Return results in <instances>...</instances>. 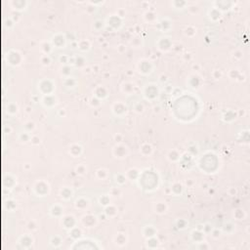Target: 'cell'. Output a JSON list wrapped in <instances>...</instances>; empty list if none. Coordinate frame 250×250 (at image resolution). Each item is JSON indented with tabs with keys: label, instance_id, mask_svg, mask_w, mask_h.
<instances>
[{
	"label": "cell",
	"instance_id": "3957f363",
	"mask_svg": "<svg viewBox=\"0 0 250 250\" xmlns=\"http://www.w3.org/2000/svg\"><path fill=\"white\" fill-rule=\"evenodd\" d=\"M66 38L65 35L62 34V33H57L51 39V42L57 48H64V46L66 45Z\"/></svg>",
	"mask_w": 250,
	"mask_h": 250
},
{
	"label": "cell",
	"instance_id": "8992f818",
	"mask_svg": "<svg viewBox=\"0 0 250 250\" xmlns=\"http://www.w3.org/2000/svg\"><path fill=\"white\" fill-rule=\"evenodd\" d=\"M63 222H68V224H65V227L66 229H72L74 228V225H75V219L73 216H70V215H68L64 218Z\"/></svg>",
	"mask_w": 250,
	"mask_h": 250
},
{
	"label": "cell",
	"instance_id": "4dcf8cb0",
	"mask_svg": "<svg viewBox=\"0 0 250 250\" xmlns=\"http://www.w3.org/2000/svg\"><path fill=\"white\" fill-rule=\"evenodd\" d=\"M76 171H77L78 174H84V173L86 172V168H85L84 165H79L76 168Z\"/></svg>",
	"mask_w": 250,
	"mask_h": 250
},
{
	"label": "cell",
	"instance_id": "7a4b0ae2",
	"mask_svg": "<svg viewBox=\"0 0 250 250\" xmlns=\"http://www.w3.org/2000/svg\"><path fill=\"white\" fill-rule=\"evenodd\" d=\"M46 88H47V93H48V95H51L52 92H53L55 89V86L51 80H48V79L42 80V81L40 82V84H38V89L43 93V94L45 93V91H46V90H45Z\"/></svg>",
	"mask_w": 250,
	"mask_h": 250
},
{
	"label": "cell",
	"instance_id": "e0dca14e",
	"mask_svg": "<svg viewBox=\"0 0 250 250\" xmlns=\"http://www.w3.org/2000/svg\"><path fill=\"white\" fill-rule=\"evenodd\" d=\"M19 139H20V141L27 143V142L29 141V140L32 139V138H30L29 132H27V131H25V132L20 133V135H19Z\"/></svg>",
	"mask_w": 250,
	"mask_h": 250
},
{
	"label": "cell",
	"instance_id": "83f0119b",
	"mask_svg": "<svg viewBox=\"0 0 250 250\" xmlns=\"http://www.w3.org/2000/svg\"><path fill=\"white\" fill-rule=\"evenodd\" d=\"M6 206H7V209H8V210H10V211L14 210V209L16 208V202L13 201V200H8L7 201Z\"/></svg>",
	"mask_w": 250,
	"mask_h": 250
},
{
	"label": "cell",
	"instance_id": "9a60e30c",
	"mask_svg": "<svg viewBox=\"0 0 250 250\" xmlns=\"http://www.w3.org/2000/svg\"><path fill=\"white\" fill-rule=\"evenodd\" d=\"M113 109H118V111H113V113H115L117 115H120V111H122V113H126V107L124 106V105H122L120 103H116L115 105H114Z\"/></svg>",
	"mask_w": 250,
	"mask_h": 250
},
{
	"label": "cell",
	"instance_id": "2e32d148",
	"mask_svg": "<svg viewBox=\"0 0 250 250\" xmlns=\"http://www.w3.org/2000/svg\"><path fill=\"white\" fill-rule=\"evenodd\" d=\"M75 206L77 207V208H83V207H87L88 206V200L85 198H79L77 199L75 202Z\"/></svg>",
	"mask_w": 250,
	"mask_h": 250
},
{
	"label": "cell",
	"instance_id": "8fae6325",
	"mask_svg": "<svg viewBox=\"0 0 250 250\" xmlns=\"http://www.w3.org/2000/svg\"><path fill=\"white\" fill-rule=\"evenodd\" d=\"M72 194H73V190L70 189V188H64V189L61 190V196L63 197L64 199L71 198Z\"/></svg>",
	"mask_w": 250,
	"mask_h": 250
},
{
	"label": "cell",
	"instance_id": "7c38bea8",
	"mask_svg": "<svg viewBox=\"0 0 250 250\" xmlns=\"http://www.w3.org/2000/svg\"><path fill=\"white\" fill-rule=\"evenodd\" d=\"M160 25L161 27H162V30L168 32L171 28V27H172V23H171V21L169 20V19L165 18V19H162V21L160 22Z\"/></svg>",
	"mask_w": 250,
	"mask_h": 250
},
{
	"label": "cell",
	"instance_id": "52a82bcc",
	"mask_svg": "<svg viewBox=\"0 0 250 250\" xmlns=\"http://www.w3.org/2000/svg\"><path fill=\"white\" fill-rule=\"evenodd\" d=\"M43 183L44 182H38L36 184L37 186H39V187H40V190H38L39 192H37V194H39V196H44L45 194H48V192H49L48 184H46V183H45L44 186H42V185H43Z\"/></svg>",
	"mask_w": 250,
	"mask_h": 250
},
{
	"label": "cell",
	"instance_id": "44dd1931",
	"mask_svg": "<svg viewBox=\"0 0 250 250\" xmlns=\"http://www.w3.org/2000/svg\"><path fill=\"white\" fill-rule=\"evenodd\" d=\"M7 111H8V113L10 114H15L18 113V106L14 103L9 104L8 108H7Z\"/></svg>",
	"mask_w": 250,
	"mask_h": 250
},
{
	"label": "cell",
	"instance_id": "5bb4252c",
	"mask_svg": "<svg viewBox=\"0 0 250 250\" xmlns=\"http://www.w3.org/2000/svg\"><path fill=\"white\" fill-rule=\"evenodd\" d=\"M78 48L81 51H88L90 49V43L88 40H82L78 43Z\"/></svg>",
	"mask_w": 250,
	"mask_h": 250
},
{
	"label": "cell",
	"instance_id": "1f68e13d",
	"mask_svg": "<svg viewBox=\"0 0 250 250\" xmlns=\"http://www.w3.org/2000/svg\"><path fill=\"white\" fill-rule=\"evenodd\" d=\"M41 62L43 63V65H47V66H48V65H50V62H51V60H50V58H49L48 55H45L44 57H42Z\"/></svg>",
	"mask_w": 250,
	"mask_h": 250
},
{
	"label": "cell",
	"instance_id": "30bf717a",
	"mask_svg": "<svg viewBox=\"0 0 250 250\" xmlns=\"http://www.w3.org/2000/svg\"><path fill=\"white\" fill-rule=\"evenodd\" d=\"M209 18H210V20H212V21L219 20V19L221 18V12L219 11L218 9H216L215 7H213V8L209 11Z\"/></svg>",
	"mask_w": 250,
	"mask_h": 250
},
{
	"label": "cell",
	"instance_id": "d6a6232c",
	"mask_svg": "<svg viewBox=\"0 0 250 250\" xmlns=\"http://www.w3.org/2000/svg\"><path fill=\"white\" fill-rule=\"evenodd\" d=\"M68 60H70V58H68V57H66V56H65V55H62V56L60 57V61L63 64L68 63Z\"/></svg>",
	"mask_w": 250,
	"mask_h": 250
},
{
	"label": "cell",
	"instance_id": "f1b7e54d",
	"mask_svg": "<svg viewBox=\"0 0 250 250\" xmlns=\"http://www.w3.org/2000/svg\"><path fill=\"white\" fill-rule=\"evenodd\" d=\"M14 25H15V21H13V19L12 18H8L6 21V27H8V29H10V28H12L14 27Z\"/></svg>",
	"mask_w": 250,
	"mask_h": 250
},
{
	"label": "cell",
	"instance_id": "ba28073f",
	"mask_svg": "<svg viewBox=\"0 0 250 250\" xmlns=\"http://www.w3.org/2000/svg\"><path fill=\"white\" fill-rule=\"evenodd\" d=\"M81 152H82V147L80 146V145H78V144L72 145V146L70 147V153L72 154L74 158L80 155V154H81Z\"/></svg>",
	"mask_w": 250,
	"mask_h": 250
},
{
	"label": "cell",
	"instance_id": "277c9868",
	"mask_svg": "<svg viewBox=\"0 0 250 250\" xmlns=\"http://www.w3.org/2000/svg\"><path fill=\"white\" fill-rule=\"evenodd\" d=\"M107 25L113 28H119L120 25H122V20L118 15H111L107 20Z\"/></svg>",
	"mask_w": 250,
	"mask_h": 250
},
{
	"label": "cell",
	"instance_id": "cb8c5ba5",
	"mask_svg": "<svg viewBox=\"0 0 250 250\" xmlns=\"http://www.w3.org/2000/svg\"><path fill=\"white\" fill-rule=\"evenodd\" d=\"M76 84V81L75 79H73L72 77H66V80H65V85L66 87H73L75 86Z\"/></svg>",
	"mask_w": 250,
	"mask_h": 250
},
{
	"label": "cell",
	"instance_id": "d6986e66",
	"mask_svg": "<svg viewBox=\"0 0 250 250\" xmlns=\"http://www.w3.org/2000/svg\"><path fill=\"white\" fill-rule=\"evenodd\" d=\"M171 190H172V192H174L175 194H180L183 190V187L180 183H175V184L173 185V187L171 188Z\"/></svg>",
	"mask_w": 250,
	"mask_h": 250
},
{
	"label": "cell",
	"instance_id": "4fadbf2b",
	"mask_svg": "<svg viewBox=\"0 0 250 250\" xmlns=\"http://www.w3.org/2000/svg\"><path fill=\"white\" fill-rule=\"evenodd\" d=\"M167 209L165 202H158L155 204V212L158 213H164Z\"/></svg>",
	"mask_w": 250,
	"mask_h": 250
},
{
	"label": "cell",
	"instance_id": "5b68a950",
	"mask_svg": "<svg viewBox=\"0 0 250 250\" xmlns=\"http://www.w3.org/2000/svg\"><path fill=\"white\" fill-rule=\"evenodd\" d=\"M11 5L14 9H16V10L23 11L27 9L28 2L25 1V0H13V1H11Z\"/></svg>",
	"mask_w": 250,
	"mask_h": 250
},
{
	"label": "cell",
	"instance_id": "ac0fdd59",
	"mask_svg": "<svg viewBox=\"0 0 250 250\" xmlns=\"http://www.w3.org/2000/svg\"><path fill=\"white\" fill-rule=\"evenodd\" d=\"M114 151H117L118 153H116V158H124V155H123L121 152H123V153L126 155V147H123V146H117L115 147V149H114Z\"/></svg>",
	"mask_w": 250,
	"mask_h": 250
},
{
	"label": "cell",
	"instance_id": "6da1fadb",
	"mask_svg": "<svg viewBox=\"0 0 250 250\" xmlns=\"http://www.w3.org/2000/svg\"><path fill=\"white\" fill-rule=\"evenodd\" d=\"M8 61L9 64L12 66H19L22 62V56L18 51L11 50L8 54Z\"/></svg>",
	"mask_w": 250,
	"mask_h": 250
},
{
	"label": "cell",
	"instance_id": "f546056e",
	"mask_svg": "<svg viewBox=\"0 0 250 250\" xmlns=\"http://www.w3.org/2000/svg\"><path fill=\"white\" fill-rule=\"evenodd\" d=\"M202 232L205 233V234L211 233L212 232V226H211L210 224H205V225H203V230H202Z\"/></svg>",
	"mask_w": 250,
	"mask_h": 250
},
{
	"label": "cell",
	"instance_id": "ffe728a7",
	"mask_svg": "<svg viewBox=\"0 0 250 250\" xmlns=\"http://www.w3.org/2000/svg\"><path fill=\"white\" fill-rule=\"evenodd\" d=\"M172 5L177 9H184L186 6L188 5V3L186 1H173L172 2Z\"/></svg>",
	"mask_w": 250,
	"mask_h": 250
},
{
	"label": "cell",
	"instance_id": "4316f807",
	"mask_svg": "<svg viewBox=\"0 0 250 250\" xmlns=\"http://www.w3.org/2000/svg\"><path fill=\"white\" fill-rule=\"evenodd\" d=\"M115 176H117V177H118V180H115V182L117 183V184H119V185H123V184H124V183L126 182V178H125V176H123L122 174H117V175H115Z\"/></svg>",
	"mask_w": 250,
	"mask_h": 250
},
{
	"label": "cell",
	"instance_id": "484cf974",
	"mask_svg": "<svg viewBox=\"0 0 250 250\" xmlns=\"http://www.w3.org/2000/svg\"><path fill=\"white\" fill-rule=\"evenodd\" d=\"M23 127H25V131H27V132H30V131H32V130L34 129L35 126H34V123H33V122H30V121H29V122H27V123H25Z\"/></svg>",
	"mask_w": 250,
	"mask_h": 250
},
{
	"label": "cell",
	"instance_id": "603a6c76",
	"mask_svg": "<svg viewBox=\"0 0 250 250\" xmlns=\"http://www.w3.org/2000/svg\"><path fill=\"white\" fill-rule=\"evenodd\" d=\"M144 18H145V20H146L147 22H152V21L155 20L156 17H155V14H153L152 12L149 11V12H147V13L145 14Z\"/></svg>",
	"mask_w": 250,
	"mask_h": 250
},
{
	"label": "cell",
	"instance_id": "7402d4cb",
	"mask_svg": "<svg viewBox=\"0 0 250 250\" xmlns=\"http://www.w3.org/2000/svg\"><path fill=\"white\" fill-rule=\"evenodd\" d=\"M99 202H100V204H101V205L108 206V205H109V202H111V200H109V197L108 196H102L99 198Z\"/></svg>",
	"mask_w": 250,
	"mask_h": 250
},
{
	"label": "cell",
	"instance_id": "d4e9b609",
	"mask_svg": "<svg viewBox=\"0 0 250 250\" xmlns=\"http://www.w3.org/2000/svg\"><path fill=\"white\" fill-rule=\"evenodd\" d=\"M104 27H105V23H104L103 21L97 20L94 22V28L96 30H101L102 28H104Z\"/></svg>",
	"mask_w": 250,
	"mask_h": 250
},
{
	"label": "cell",
	"instance_id": "9c48e42d",
	"mask_svg": "<svg viewBox=\"0 0 250 250\" xmlns=\"http://www.w3.org/2000/svg\"><path fill=\"white\" fill-rule=\"evenodd\" d=\"M50 214L55 217H59L63 214V207L56 204V205L52 206V208L50 209Z\"/></svg>",
	"mask_w": 250,
	"mask_h": 250
}]
</instances>
